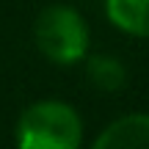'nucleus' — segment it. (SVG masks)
<instances>
[{
	"instance_id": "1",
	"label": "nucleus",
	"mask_w": 149,
	"mask_h": 149,
	"mask_svg": "<svg viewBox=\"0 0 149 149\" xmlns=\"http://www.w3.org/2000/svg\"><path fill=\"white\" fill-rule=\"evenodd\" d=\"M14 144L17 149H80L83 119L64 100H39L19 113Z\"/></svg>"
},
{
	"instance_id": "2",
	"label": "nucleus",
	"mask_w": 149,
	"mask_h": 149,
	"mask_svg": "<svg viewBox=\"0 0 149 149\" xmlns=\"http://www.w3.org/2000/svg\"><path fill=\"white\" fill-rule=\"evenodd\" d=\"M36 50L55 66H74L86 61L91 47L88 22L74 6L53 3L36 17L33 25Z\"/></svg>"
},
{
	"instance_id": "3",
	"label": "nucleus",
	"mask_w": 149,
	"mask_h": 149,
	"mask_svg": "<svg viewBox=\"0 0 149 149\" xmlns=\"http://www.w3.org/2000/svg\"><path fill=\"white\" fill-rule=\"evenodd\" d=\"M91 149H149V113L135 111L113 119L94 138Z\"/></svg>"
},
{
	"instance_id": "4",
	"label": "nucleus",
	"mask_w": 149,
	"mask_h": 149,
	"mask_svg": "<svg viewBox=\"0 0 149 149\" xmlns=\"http://www.w3.org/2000/svg\"><path fill=\"white\" fill-rule=\"evenodd\" d=\"M105 17L133 39H149V0H105Z\"/></svg>"
},
{
	"instance_id": "5",
	"label": "nucleus",
	"mask_w": 149,
	"mask_h": 149,
	"mask_svg": "<svg viewBox=\"0 0 149 149\" xmlns=\"http://www.w3.org/2000/svg\"><path fill=\"white\" fill-rule=\"evenodd\" d=\"M86 77L97 91H119L127 86V66L111 53L86 55Z\"/></svg>"
}]
</instances>
